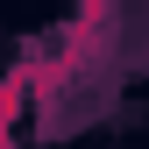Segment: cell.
I'll list each match as a JSON object with an SVG mask.
<instances>
[{
    "label": "cell",
    "mask_w": 149,
    "mask_h": 149,
    "mask_svg": "<svg viewBox=\"0 0 149 149\" xmlns=\"http://www.w3.org/2000/svg\"><path fill=\"white\" fill-rule=\"evenodd\" d=\"M22 92H29V78H7V85H0V142H7L14 114H22Z\"/></svg>",
    "instance_id": "1"
}]
</instances>
